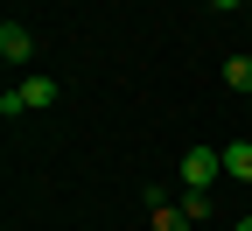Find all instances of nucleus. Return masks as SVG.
<instances>
[{"instance_id":"obj_6","label":"nucleus","mask_w":252,"mask_h":231,"mask_svg":"<svg viewBox=\"0 0 252 231\" xmlns=\"http://www.w3.org/2000/svg\"><path fill=\"white\" fill-rule=\"evenodd\" d=\"M147 203H154V231H182V224H189L175 203H161V196H147Z\"/></svg>"},{"instance_id":"obj_1","label":"nucleus","mask_w":252,"mask_h":231,"mask_svg":"<svg viewBox=\"0 0 252 231\" xmlns=\"http://www.w3.org/2000/svg\"><path fill=\"white\" fill-rule=\"evenodd\" d=\"M217 175H224V154L217 147H189L182 154V189H210Z\"/></svg>"},{"instance_id":"obj_2","label":"nucleus","mask_w":252,"mask_h":231,"mask_svg":"<svg viewBox=\"0 0 252 231\" xmlns=\"http://www.w3.org/2000/svg\"><path fill=\"white\" fill-rule=\"evenodd\" d=\"M0 56H7V63H28V56H35V42H28L21 21H0Z\"/></svg>"},{"instance_id":"obj_4","label":"nucleus","mask_w":252,"mask_h":231,"mask_svg":"<svg viewBox=\"0 0 252 231\" xmlns=\"http://www.w3.org/2000/svg\"><path fill=\"white\" fill-rule=\"evenodd\" d=\"M224 175L252 182V140H231V147H224Z\"/></svg>"},{"instance_id":"obj_9","label":"nucleus","mask_w":252,"mask_h":231,"mask_svg":"<svg viewBox=\"0 0 252 231\" xmlns=\"http://www.w3.org/2000/svg\"><path fill=\"white\" fill-rule=\"evenodd\" d=\"M238 231H252V217H238Z\"/></svg>"},{"instance_id":"obj_3","label":"nucleus","mask_w":252,"mask_h":231,"mask_svg":"<svg viewBox=\"0 0 252 231\" xmlns=\"http://www.w3.org/2000/svg\"><path fill=\"white\" fill-rule=\"evenodd\" d=\"M14 91H21V105H28V112H49V105H56V77H21Z\"/></svg>"},{"instance_id":"obj_7","label":"nucleus","mask_w":252,"mask_h":231,"mask_svg":"<svg viewBox=\"0 0 252 231\" xmlns=\"http://www.w3.org/2000/svg\"><path fill=\"white\" fill-rule=\"evenodd\" d=\"M182 217H189V224L210 217V189H189V196H182Z\"/></svg>"},{"instance_id":"obj_5","label":"nucleus","mask_w":252,"mask_h":231,"mask_svg":"<svg viewBox=\"0 0 252 231\" xmlns=\"http://www.w3.org/2000/svg\"><path fill=\"white\" fill-rule=\"evenodd\" d=\"M224 84H231V91H245V98H252V56H231V63H224Z\"/></svg>"},{"instance_id":"obj_8","label":"nucleus","mask_w":252,"mask_h":231,"mask_svg":"<svg viewBox=\"0 0 252 231\" xmlns=\"http://www.w3.org/2000/svg\"><path fill=\"white\" fill-rule=\"evenodd\" d=\"M210 7H252V0H210Z\"/></svg>"}]
</instances>
